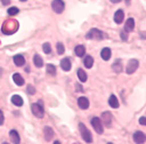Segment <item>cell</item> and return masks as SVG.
I'll use <instances>...</instances> for the list:
<instances>
[{
    "mask_svg": "<svg viewBox=\"0 0 146 144\" xmlns=\"http://www.w3.org/2000/svg\"><path fill=\"white\" fill-rule=\"evenodd\" d=\"M31 109H32V113L38 117V118H42L43 115H44V109L41 104V101H39L38 103H33L31 104Z\"/></svg>",
    "mask_w": 146,
    "mask_h": 144,
    "instance_id": "6da1fadb",
    "label": "cell"
},
{
    "mask_svg": "<svg viewBox=\"0 0 146 144\" xmlns=\"http://www.w3.org/2000/svg\"><path fill=\"white\" fill-rule=\"evenodd\" d=\"M78 128H80V133H81V136H82V138L84 139V142L91 143V142H92V136H91V134H90V131L86 128V125H84L83 123H80V124H78Z\"/></svg>",
    "mask_w": 146,
    "mask_h": 144,
    "instance_id": "7a4b0ae2",
    "label": "cell"
},
{
    "mask_svg": "<svg viewBox=\"0 0 146 144\" xmlns=\"http://www.w3.org/2000/svg\"><path fill=\"white\" fill-rule=\"evenodd\" d=\"M86 38L89 39V40H98L100 41V40L104 39V34L101 31H98L97 28H92V29L89 31V33L87 34Z\"/></svg>",
    "mask_w": 146,
    "mask_h": 144,
    "instance_id": "3957f363",
    "label": "cell"
},
{
    "mask_svg": "<svg viewBox=\"0 0 146 144\" xmlns=\"http://www.w3.org/2000/svg\"><path fill=\"white\" fill-rule=\"evenodd\" d=\"M138 67H139L138 60L131 59L130 61L127 62V65H126V73H127V74H133V73H135V71L138 69Z\"/></svg>",
    "mask_w": 146,
    "mask_h": 144,
    "instance_id": "277c9868",
    "label": "cell"
},
{
    "mask_svg": "<svg viewBox=\"0 0 146 144\" xmlns=\"http://www.w3.org/2000/svg\"><path fill=\"white\" fill-rule=\"evenodd\" d=\"M52 8H53V11L55 12V13H57V14L62 13V12L64 11V3H63V0H53Z\"/></svg>",
    "mask_w": 146,
    "mask_h": 144,
    "instance_id": "5b68a950",
    "label": "cell"
},
{
    "mask_svg": "<svg viewBox=\"0 0 146 144\" xmlns=\"http://www.w3.org/2000/svg\"><path fill=\"white\" fill-rule=\"evenodd\" d=\"M91 125L92 128L96 130L97 134H103V125H102V119H100L98 117H94L91 119Z\"/></svg>",
    "mask_w": 146,
    "mask_h": 144,
    "instance_id": "8992f818",
    "label": "cell"
},
{
    "mask_svg": "<svg viewBox=\"0 0 146 144\" xmlns=\"http://www.w3.org/2000/svg\"><path fill=\"white\" fill-rule=\"evenodd\" d=\"M133 141H135V143L141 144L146 141V136L144 133H141V131H136V133L133 134Z\"/></svg>",
    "mask_w": 146,
    "mask_h": 144,
    "instance_id": "52a82bcc",
    "label": "cell"
},
{
    "mask_svg": "<svg viewBox=\"0 0 146 144\" xmlns=\"http://www.w3.org/2000/svg\"><path fill=\"white\" fill-rule=\"evenodd\" d=\"M102 122L106 125V127H110L111 125V122H112V116L109 111H105L102 114Z\"/></svg>",
    "mask_w": 146,
    "mask_h": 144,
    "instance_id": "ba28073f",
    "label": "cell"
},
{
    "mask_svg": "<svg viewBox=\"0 0 146 144\" xmlns=\"http://www.w3.org/2000/svg\"><path fill=\"white\" fill-rule=\"evenodd\" d=\"M113 20H115L116 23H121V22H123V20H124V12H123V9H118L116 12L115 15H113Z\"/></svg>",
    "mask_w": 146,
    "mask_h": 144,
    "instance_id": "9c48e42d",
    "label": "cell"
},
{
    "mask_svg": "<svg viewBox=\"0 0 146 144\" xmlns=\"http://www.w3.org/2000/svg\"><path fill=\"white\" fill-rule=\"evenodd\" d=\"M77 103L81 109H88L89 108V100L87 97H84V96H82V97H80L77 100Z\"/></svg>",
    "mask_w": 146,
    "mask_h": 144,
    "instance_id": "30bf717a",
    "label": "cell"
},
{
    "mask_svg": "<svg viewBox=\"0 0 146 144\" xmlns=\"http://www.w3.org/2000/svg\"><path fill=\"white\" fill-rule=\"evenodd\" d=\"M43 134H44V138H46V141H50V139L54 137V131H53V129L49 128V127H44V129H43Z\"/></svg>",
    "mask_w": 146,
    "mask_h": 144,
    "instance_id": "8fae6325",
    "label": "cell"
},
{
    "mask_svg": "<svg viewBox=\"0 0 146 144\" xmlns=\"http://www.w3.org/2000/svg\"><path fill=\"white\" fill-rule=\"evenodd\" d=\"M133 29H135V20H133L132 18H129L126 20V22H125V32L130 33Z\"/></svg>",
    "mask_w": 146,
    "mask_h": 144,
    "instance_id": "7c38bea8",
    "label": "cell"
},
{
    "mask_svg": "<svg viewBox=\"0 0 146 144\" xmlns=\"http://www.w3.org/2000/svg\"><path fill=\"white\" fill-rule=\"evenodd\" d=\"M61 68H62L64 71H69L71 69V62H70V60L68 57L63 59L62 61H61Z\"/></svg>",
    "mask_w": 146,
    "mask_h": 144,
    "instance_id": "4fadbf2b",
    "label": "cell"
},
{
    "mask_svg": "<svg viewBox=\"0 0 146 144\" xmlns=\"http://www.w3.org/2000/svg\"><path fill=\"white\" fill-rule=\"evenodd\" d=\"M101 56L104 61H109L111 57V49L110 48H103L102 52H101Z\"/></svg>",
    "mask_w": 146,
    "mask_h": 144,
    "instance_id": "5bb4252c",
    "label": "cell"
},
{
    "mask_svg": "<svg viewBox=\"0 0 146 144\" xmlns=\"http://www.w3.org/2000/svg\"><path fill=\"white\" fill-rule=\"evenodd\" d=\"M75 54L78 56V57H83L86 55V47L83 45H78L75 47Z\"/></svg>",
    "mask_w": 146,
    "mask_h": 144,
    "instance_id": "9a60e30c",
    "label": "cell"
},
{
    "mask_svg": "<svg viewBox=\"0 0 146 144\" xmlns=\"http://www.w3.org/2000/svg\"><path fill=\"white\" fill-rule=\"evenodd\" d=\"M11 101H12V103H13L14 105H17V107H21L23 104V100H22L21 96H19V95H13V96H12V99H11Z\"/></svg>",
    "mask_w": 146,
    "mask_h": 144,
    "instance_id": "2e32d148",
    "label": "cell"
},
{
    "mask_svg": "<svg viewBox=\"0 0 146 144\" xmlns=\"http://www.w3.org/2000/svg\"><path fill=\"white\" fill-rule=\"evenodd\" d=\"M13 60H14V63H15L18 67H21V66L25 65V57H23L21 54L15 55V56L13 57Z\"/></svg>",
    "mask_w": 146,
    "mask_h": 144,
    "instance_id": "e0dca14e",
    "label": "cell"
},
{
    "mask_svg": "<svg viewBox=\"0 0 146 144\" xmlns=\"http://www.w3.org/2000/svg\"><path fill=\"white\" fill-rule=\"evenodd\" d=\"M9 137L12 139V142H14V143H20V136L18 134V131L17 130H11L9 131Z\"/></svg>",
    "mask_w": 146,
    "mask_h": 144,
    "instance_id": "ac0fdd59",
    "label": "cell"
},
{
    "mask_svg": "<svg viewBox=\"0 0 146 144\" xmlns=\"http://www.w3.org/2000/svg\"><path fill=\"white\" fill-rule=\"evenodd\" d=\"M109 104H110L111 108H118L119 107V102H118V99L116 97V95H111L110 99H109Z\"/></svg>",
    "mask_w": 146,
    "mask_h": 144,
    "instance_id": "d6986e66",
    "label": "cell"
},
{
    "mask_svg": "<svg viewBox=\"0 0 146 144\" xmlns=\"http://www.w3.org/2000/svg\"><path fill=\"white\" fill-rule=\"evenodd\" d=\"M13 81L17 83L18 86H22L23 83H25V80H23V77L19 74V73H15V74H13Z\"/></svg>",
    "mask_w": 146,
    "mask_h": 144,
    "instance_id": "ffe728a7",
    "label": "cell"
},
{
    "mask_svg": "<svg viewBox=\"0 0 146 144\" xmlns=\"http://www.w3.org/2000/svg\"><path fill=\"white\" fill-rule=\"evenodd\" d=\"M77 77H78V80L81 82H86L87 79H88V75H87V73L83 69H78L77 70Z\"/></svg>",
    "mask_w": 146,
    "mask_h": 144,
    "instance_id": "44dd1931",
    "label": "cell"
},
{
    "mask_svg": "<svg viewBox=\"0 0 146 144\" xmlns=\"http://www.w3.org/2000/svg\"><path fill=\"white\" fill-rule=\"evenodd\" d=\"M33 60H34V65L38 67V68H40V67L43 66V60H42V57H41L39 54H35Z\"/></svg>",
    "mask_w": 146,
    "mask_h": 144,
    "instance_id": "7402d4cb",
    "label": "cell"
},
{
    "mask_svg": "<svg viewBox=\"0 0 146 144\" xmlns=\"http://www.w3.org/2000/svg\"><path fill=\"white\" fill-rule=\"evenodd\" d=\"M112 69L116 71V73H120V71L123 70V65H121L120 60H117V61L112 65Z\"/></svg>",
    "mask_w": 146,
    "mask_h": 144,
    "instance_id": "603a6c76",
    "label": "cell"
},
{
    "mask_svg": "<svg viewBox=\"0 0 146 144\" xmlns=\"http://www.w3.org/2000/svg\"><path fill=\"white\" fill-rule=\"evenodd\" d=\"M84 66H86L87 68H91L92 67V65H94V59H92V56H90V55H87L86 57H84Z\"/></svg>",
    "mask_w": 146,
    "mask_h": 144,
    "instance_id": "cb8c5ba5",
    "label": "cell"
},
{
    "mask_svg": "<svg viewBox=\"0 0 146 144\" xmlns=\"http://www.w3.org/2000/svg\"><path fill=\"white\" fill-rule=\"evenodd\" d=\"M47 73L50 74V75H55L56 74V68L54 65H47Z\"/></svg>",
    "mask_w": 146,
    "mask_h": 144,
    "instance_id": "d4e9b609",
    "label": "cell"
},
{
    "mask_svg": "<svg viewBox=\"0 0 146 144\" xmlns=\"http://www.w3.org/2000/svg\"><path fill=\"white\" fill-rule=\"evenodd\" d=\"M42 49H43V52H44L46 54H50V53H52V47H50V43H48V42L43 43Z\"/></svg>",
    "mask_w": 146,
    "mask_h": 144,
    "instance_id": "484cf974",
    "label": "cell"
},
{
    "mask_svg": "<svg viewBox=\"0 0 146 144\" xmlns=\"http://www.w3.org/2000/svg\"><path fill=\"white\" fill-rule=\"evenodd\" d=\"M7 13H8V15H17L19 13V8L18 7H11V8H8Z\"/></svg>",
    "mask_w": 146,
    "mask_h": 144,
    "instance_id": "4316f807",
    "label": "cell"
},
{
    "mask_svg": "<svg viewBox=\"0 0 146 144\" xmlns=\"http://www.w3.org/2000/svg\"><path fill=\"white\" fill-rule=\"evenodd\" d=\"M57 53L60 54V55H62L63 53H64V46L62 45V43H57Z\"/></svg>",
    "mask_w": 146,
    "mask_h": 144,
    "instance_id": "83f0119b",
    "label": "cell"
},
{
    "mask_svg": "<svg viewBox=\"0 0 146 144\" xmlns=\"http://www.w3.org/2000/svg\"><path fill=\"white\" fill-rule=\"evenodd\" d=\"M27 91H28V94H35V88L33 87V86H28L27 87Z\"/></svg>",
    "mask_w": 146,
    "mask_h": 144,
    "instance_id": "f1b7e54d",
    "label": "cell"
},
{
    "mask_svg": "<svg viewBox=\"0 0 146 144\" xmlns=\"http://www.w3.org/2000/svg\"><path fill=\"white\" fill-rule=\"evenodd\" d=\"M5 122V117H4V113L0 110V125H3Z\"/></svg>",
    "mask_w": 146,
    "mask_h": 144,
    "instance_id": "f546056e",
    "label": "cell"
},
{
    "mask_svg": "<svg viewBox=\"0 0 146 144\" xmlns=\"http://www.w3.org/2000/svg\"><path fill=\"white\" fill-rule=\"evenodd\" d=\"M139 124L146 125V117H140V118H139Z\"/></svg>",
    "mask_w": 146,
    "mask_h": 144,
    "instance_id": "4dcf8cb0",
    "label": "cell"
},
{
    "mask_svg": "<svg viewBox=\"0 0 146 144\" xmlns=\"http://www.w3.org/2000/svg\"><path fill=\"white\" fill-rule=\"evenodd\" d=\"M120 37H121V40H124V41L127 40V34L124 33V32H121V33H120Z\"/></svg>",
    "mask_w": 146,
    "mask_h": 144,
    "instance_id": "1f68e13d",
    "label": "cell"
},
{
    "mask_svg": "<svg viewBox=\"0 0 146 144\" xmlns=\"http://www.w3.org/2000/svg\"><path fill=\"white\" fill-rule=\"evenodd\" d=\"M1 3H3V5L7 6V5H9V3H11V0H1Z\"/></svg>",
    "mask_w": 146,
    "mask_h": 144,
    "instance_id": "d6a6232c",
    "label": "cell"
},
{
    "mask_svg": "<svg viewBox=\"0 0 146 144\" xmlns=\"http://www.w3.org/2000/svg\"><path fill=\"white\" fill-rule=\"evenodd\" d=\"M110 1L112 3V4H118V3H120L121 0H110Z\"/></svg>",
    "mask_w": 146,
    "mask_h": 144,
    "instance_id": "836d02e7",
    "label": "cell"
},
{
    "mask_svg": "<svg viewBox=\"0 0 146 144\" xmlns=\"http://www.w3.org/2000/svg\"><path fill=\"white\" fill-rule=\"evenodd\" d=\"M76 89H77V90H81V91H82V87H81L80 85H77V86H76Z\"/></svg>",
    "mask_w": 146,
    "mask_h": 144,
    "instance_id": "e575fe53",
    "label": "cell"
},
{
    "mask_svg": "<svg viewBox=\"0 0 146 144\" xmlns=\"http://www.w3.org/2000/svg\"><path fill=\"white\" fill-rule=\"evenodd\" d=\"M20 1H27V0H20Z\"/></svg>",
    "mask_w": 146,
    "mask_h": 144,
    "instance_id": "d590c367",
    "label": "cell"
}]
</instances>
